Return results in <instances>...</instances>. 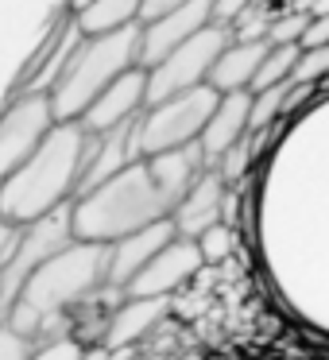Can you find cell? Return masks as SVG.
<instances>
[{
    "label": "cell",
    "mask_w": 329,
    "mask_h": 360,
    "mask_svg": "<svg viewBox=\"0 0 329 360\" xmlns=\"http://www.w3.org/2000/svg\"><path fill=\"white\" fill-rule=\"evenodd\" d=\"M93 155V132L82 120H55L47 140L0 182V217L32 225L78 198Z\"/></svg>",
    "instance_id": "obj_3"
},
{
    "label": "cell",
    "mask_w": 329,
    "mask_h": 360,
    "mask_svg": "<svg viewBox=\"0 0 329 360\" xmlns=\"http://www.w3.org/2000/svg\"><path fill=\"white\" fill-rule=\"evenodd\" d=\"M66 4H70V8H74V12H78V8H82V4H89V0H66Z\"/></svg>",
    "instance_id": "obj_31"
},
{
    "label": "cell",
    "mask_w": 329,
    "mask_h": 360,
    "mask_svg": "<svg viewBox=\"0 0 329 360\" xmlns=\"http://www.w3.org/2000/svg\"><path fill=\"white\" fill-rule=\"evenodd\" d=\"M32 337H24V333H16L12 326H4L0 321V360H27L32 356Z\"/></svg>",
    "instance_id": "obj_25"
},
{
    "label": "cell",
    "mask_w": 329,
    "mask_h": 360,
    "mask_svg": "<svg viewBox=\"0 0 329 360\" xmlns=\"http://www.w3.org/2000/svg\"><path fill=\"white\" fill-rule=\"evenodd\" d=\"M167 310H171V298H128L124 306L112 310L109 326H105V349L112 352L136 345L143 333H151L167 318Z\"/></svg>",
    "instance_id": "obj_18"
},
{
    "label": "cell",
    "mask_w": 329,
    "mask_h": 360,
    "mask_svg": "<svg viewBox=\"0 0 329 360\" xmlns=\"http://www.w3.org/2000/svg\"><path fill=\"white\" fill-rule=\"evenodd\" d=\"M140 66V24L117 27L101 35H82L74 43L66 66L51 82V105L58 120H78L89 105L97 101L105 86L120 78L124 70Z\"/></svg>",
    "instance_id": "obj_5"
},
{
    "label": "cell",
    "mask_w": 329,
    "mask_h": 360,
    "mask_svg": "<svg viewBox=\"0 0 329 360\" xmlns=\"http://www.w3.org/2000/svg\"><path fill=\"white\" fill-rule=\"evenodd\" d=\"M202 267H205V259H202V248H198L194 236H174V240H167L120 290H124L128 298H171L174 290L194 279Z\"/></svg>",
    "instance_id": "obj_10"
},
{
    "label": "cell",
    "mask_w": 329,
    "mask_h": 360,
    "mask_svg": "<svg viewBox=\"0 0 329 360\" xmlns=\"http://www.w3.org/2000/svg\"><path fill=\"white\" fill-rule=\"evenodd\" d=\"M325 78H329V43L325 47H306L295 63L290 82H298V86H321Z\"/></svg>",
    "instance_id": "obj_21"
},
{
    "label": "cell",
    "mask_w": 329,
    "mask_h": 360,
    "mask_svg": "<svg viewBox=\"0 0 329 360\" xmlns=\"http://www.w3.org/2000/svg\"><path fill=\"white\" fill-rule=\"evenodd\" d=\"M82 39L78 24H74V8L70 4H58L55 12H51L47 27H43V39L35 43L32 58L24 63V70L16 74V82H12V94H32V89H51V82L58 78V70L66 66V58H70L74 43Z\"/></svg>",
    "instance_id": "obj_11"
},
{
    "label": "cell",
    "mask_w": 329,
    "mask_h": 360,
    "mask_svg": "<svg viewBox=\"0 0 329 360\" xmlns=\"http://www.w3.org/2000/svg\"><path fill=\"white\" fill-rule=\"evenodd\" d=\"M55 120L58 117H55V105H51L47 89L8 97V105L0 109V182L47 140Z\"/></svg>",
    "instance_id": "obj_8"
},
{
    "label": "cell",
    "mask_w": 329,
    "mask_h": 360,
    "mask_svg": "<svg viewBox=\"0 0 329 360\" xmlns=\"http://www.w3.org/2000/svg\"><path fill=\"white\" fill-rule=\"evenodd\" d=\"M225 202H228V182H225V174L209 163L194 182H190V190L179 198V205H174V213H171L179 236H194L198 240L209 225L225 221Z\"/></svg>",
    "instance_id": "obj_13"
},
{
    "label": "cell",
    "mask_w": 329,
    "mask_h": 360,
    "mask_svg": "<svg viewBox=\"0 0 329 360\" xmlns=\"http://www.w3.org/2000/svg\"><path fill=\"white\" fill-rule=\"evenodd\" d=\"M205 24H213V0H186L155 20H140V66L148 70L163 63L179 43L198 35Z\"/></svg>",
    "instance_id": "obj_12"
},
{
    "label": "cell",
    "mask_w": 329,
    "mask_h": 360,
    "mask_svg": "<svg viewBox=\"0 0 329 360\" xmlns=\"http://www.w3.org/2000/svg\"><path fill=\"white\" fill-rule=\"evenodd\" d=\"M248 124H252V89H233V94H221L217 97V109H213L209 124L202 128V151L209 163H217L228 148L248 136Z\"/></svg>",
    "instance_id": "obj_15"
},
{
    "label": "cell",
    "mask_w": 329,
    "mask_h": 360,
    "mask_svg": "<svg viewBox=\"0 0 329 360\" xmlns=\"http://www.w3.org/2000/svg\"><path fill=\"white\" fill-rule=\"evenodd\" d=\"M20 233H24V225H12V221H4V217H0V267L8 264V256L16 252Z\"/></svg>",
    "instance_id": "obj_28"
},
{
    "label": "cell",
    "mask_w": 329,
    "mask_h": 360,
    "mask_svg": "<svg viewBox=\"0 0 329 360\" xmlns=\"http://www.w3.org/2000/svg\"><path fill=\"white\" fill-rule=\"evenodd\" d=\"M298 55H302V47H298V43H271V47H267V55H264V63H259V70H256L252 94H256V89H267V86H279V82H290Z\"/></svg>",
    "instance_id": "obj_20"
},
{
    "label": "cell",
    "mask_w": 329,
    "mask_h": 360,
    "mask_svg": "<svg viewBox=\"0 0 329 360\" xmlns=\"http://www.w3.org/2000/svg\"><path fill=\"white\" fill-rule=\"evenodd\" d=\"M217 97L221 94L205 82V86L163 97V101H148L132 128L136 155H159V151L198 143L202 140V128L209 124L213 109H217Z\"/></svg>",
    "instance_id": "obj_6"
},
{
    "label": "cell",
    "mask_w": 329,
    "mask_h": 360,
    "mask_svg": "<svg viewBox=\"0 0 329 360\" xmlns=\"http://www.w3.org/2000/svg\"><path fill=\"white\" fill-rule=\"evenodd\" d=\"M143 105H148V70H143V66H132V70H124L112 86H105L101 94H97V101L89 105L78 120L89 132H105V128H117V124H124V120H136L143 112Z\"/></svg>",
    "instance_id": "obj_14"
},
{
    "label": "cell",
    "mask_w": 329,
    "mask_h": 360,
    "mask_svg": "<svg viewBox=\"0 0 329 360\" xmlns=\"http://www.w3.org/2000/svg\"><path fill=\"white\" fill-rule=\"evenodd\" d=\"M228 39H233V27L228 24H205L198 35L179 43L163 63L148 66V101H163V97L182 94V89L205 86L213 63L228 47Z\"/></svg>",
    "instance_id": "obj_7"
},
{
    "label": "cell",
    "mask_w": 329,
    "mask_h": 360,
    "mask_svg": "<svg viewBox=\"0 0 329 360\" xmlns=\"http://www.w3.org/2000/svg\"><path fill=\"white\" fill-rule=\"evenodd\" d=\"M140 4L143 0H89L74 12V24H78L82 35L117 32V27L140 24Z\"/></svg>",
    "instance_id": "obj_19"
},
{
    "label": "cell",
    "mask_w": 329,
    "mask_h": 360,
    "mask_svg": "<svg viewBox=\"0 0 329 360\" xmlns=\"http://www.w3.org/2000/svg\"><path fill=\"white\" fill-rule=\"evenodd\" d=\"M109 244L93 240H70L66 248H58L27 275V283L4 314V326L32 341L51 337V329L66 318V310H74L109 283Z\"/></svg>",
    "instance_id": "obj_4"
},
{
    "label": "cell",
    "mask_w": 329,
    "mask_h": 360,
    "mask_svg": "<svg viewBox=\"0 0 329 360\" xmlns=\"http://www.w3.org/2000/svg\"><path fill=\"white\" fill-rule=\"evenodd\" d=\"M27 360H86V349L66 333H51L32 345V356Z\"/></svg>",
    "instance_id": "obj_22"
},
{
    "label": "cell",
    "mask_w": 329,
    "mask_h": 360,
    "mask_svg": "<svg viewBox=\"0 0 329 360\" xmlns=\"http://www.w3.org/2000/svg\"><path fill=\"white\" fill-rule=\"evenodd\" d=\"M329 43V16H310V24H306L302 39H298V47H325Z\"/></svg>",
    "instance_id": "obj_27"
},
{
    "label": "cell",
    "mask_w": 329,
    "mask_h": 360,
    "mask_svg": "<svg viewBox=\"0 0 329 360\" xmlns=\"http://www.w3.org/2000/svg\"><path fill=\"white\" fill-rule=\"evenodd\" d=\"M256 0H213V24H228L233 27Z\"/></svg>",
    "instance_id": "obj_26"
},
{
    "label": "cell",
    "mask_w": 329,
    "mask_h": 360,
    "mask_svg": "<svg viewBox=\"0 0 329 360\" xmlns=\"http://www.w3.org/2000/svg\"><path fill=\"white\" fill-rule=\"evenodd\" d=\"M198 248H202L205 264H221V259H228L233 256V229H228L225 221L209 225L202 236H198Z\"/></svg>",
    "instance_id": "obj_23"
},
{
    "label": "cell",
    "mask_w": 329,
    "mask_h": 360,
    "mask_svg": "<svg viewBox=\"0 0 329 360\" xmlns=\"http://www.w3.org/2000/svg\"><path fill=\"white\" fill-rule=\"evenodd\" d=\"M174 236H179V229H174V221L167 217V221L143 225V229H136V233L112 240L109 244L112 248V256H109V287H124V283L132 279V275L140 271V267L148 264L167 240H174Z\"/></svg>",
    "instance_id": "obj_16"
},
{
    "label": "cell",
    "mask_w": 329,
    "mask_h": 360,
    "mask_svg": "<svg viewBox=\"0 0 329 360\" xmlns=\"http://www.w3.org/2000/svg\"><path fill=\"white\" fill-rule=\"evenodd\" d=\"M209 167L202 143L171 148L159 155H140L101 179L97 186L82 190L70 202V233L74 240L112 244L143 225L167 221L190 190V182Z\"/></svg>",
    "instance_id": "obj_2"
},
{
    "label": "cell",
    "mask_w": 329,
    "mask_h": 360,
    "mask_svg": "<svg viewBox=\"0 0 329 360\" xmlns=\"http://www.w3.org/2000/svg\"><path fill=\"white\" fill-rule=\"evenodd\" d=\"M283 120L252 194V252L275 306L329 341V94Z\"/></svg>",
    "instance_id": "obj_1"
},
{
    "label": "cell",
    "mask_w": 329,
    "mask_h": 360,
    "mask_svg": "<svg viewBox=\"0 0 329 360\" xmlns=\"http://www.w3.org/2000/svg\"><path fill=\"white\" fill-rule=\"evenodd\" d=\"M310 24V12H290V16H279L267 24V43H298Z\"/></svg>",
    "instance_id": "obj_24"
},
{
    "label": "cell",
    "mask_w": 329,
    "mask_h": 360,
    "mask_svg": "<svg viewBox=\"0 0 329 360\" xmlns=\"http://www.w3.org/2000/svg\"><path fill=\"white\" fill-rule=\"evenodd\" d=\"M70 240H74L70 205L58 210V213H51V217H39V221H32V225H24L16 252L8 256V264L0 267V321H4V314H8L12 298L20 295V287L27 283V275H32L47 256H55L58 248H66Z\"/></svg>",
    "instance_id": "obj_9"
},
{
    "label": "cell",
    "mask_w": 329,
    "mask_h": 360,
    "mask_svg": "<svg viewBox=\"0 0 329 360\" xmlns=\"http://www.w3.org/2000/svg\"><path fill=\"white\" fill-rule=\"evenodd\" d=\"M267 47L271 43L267 39H228V47L217 55V63H213L209 70V86L217 89V94H233V89H252V82H256V70L259 63H264Z\"/></svg>",
    "instance_id": "obj_17"
},
{
    "label": "cell",
    "mask_w": 329,
    "mask_h": 360,
    "mask_svg": "<svg viewBox=\"0 0 329 360\" xmlns=\"http://www.w3.org/2000/svg\"><path fill=\"white\" fill-rule=\"evenodd\" d=\"M179 4H186V0H143V4H140V20H155V16H163V12L179 8Z\"/></svg>",
    "instance_id": "obj_29"
},
{
    "label": "cell",
    "mask_w": 329,
    "mask_h": 360,
    "mask_svg": "<svg viewBox=\"0 0 329 360\" xmlns=\"http://www.w3.org/2000/svg\"><path fill=\"white\" fill-rule=\"evenodd\" d=\"M310 16H329V0H314V4H310Z\"/></svg>",
    "instance_id": "obj_30"
}]
</instances>
